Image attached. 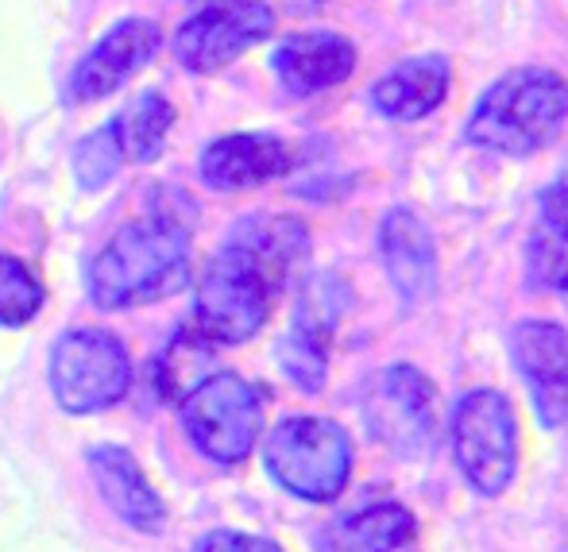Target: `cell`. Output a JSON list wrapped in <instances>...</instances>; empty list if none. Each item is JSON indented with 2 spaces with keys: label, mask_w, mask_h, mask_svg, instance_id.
<instances>
[{
  "label": "cell",
  "mask_w": 568,
  "mask_h": 552,
  "mask_svg": "<svg viewBox=\"0 0 568 552\" xmlns=\"http://www.w3.org/2000/svg\"><path fill=\"white\" fill-rule=\"evenodd\" d=\"M229 244H236L244 255H252L278 286L294 275L302 259L310 252V232L302 221L294 217H278V213H255V217L240 221L232 228Z\"/></svg>",
  "instance_id": "19"
},
{
  "label": "cell",
  "mask_w": 568,
  "mask_h": 552,
  "mask_svg": "<svg viewBox=\"0 0 568 552\" xmlns=\"http://www.w3.org/2000/svg\"><path fill=\"white\" fill-rule=\"evenodd\" d=\"M568 120V82L546 67H523L503 74L476 101L468 116V140L495 155H534L561 135Z\"/></svg>",
  "instance_id": "2"
},
{
  "label": "cell",
  "mask_w": 568,
  "mask_h": 552,
  "mask_svg": "<svg viewBox=\"0 0 568 552\" xmlns=\"http://www.w3.org/2000/svg\"><path fill=\"white\" fill-rule=\"evenodd\" d=\"M43 306V286L39 278L12 255H0V325L16 329L28 325Z\"/></svg>",
  "instance_id": "22"
},
{
  "label": "cell",
  "mask_w": 568,
  "mask_h": 552,
  "mask_svg": "<svg viewBox=\"0 0 568 552\" xmlns=\"http://www.w3.org/2000/svg\"><path fill=\"white\" fill-rule=\"evenodd\" d=\"M510 359L530 390L534 418L546 429L568 426V333L557 321H523L510 333Z\"/></svg>",
  "instance_id": "10"
},
{
  "label": "cell",
  "mask_w": 568,
  "mask_h": 552,
  "mask_svg": "<svg viewBox=\"0 0 568 552\" xmlns=\"http://www.w3.org/2000/svg\"><path fill=\"white\" fill-rule=\"evenodd\" d=\"M190 552H283V545H275L267 538H255V533L217 530V533H205Z\"/></svg>",
  "instance_id": "24"
},
{
  "label": "cell",
  "mask_w": 568,
  "mask_h": 552,
  "mask_svg": "<svg viewBox=\"0 0 568 552\" xmlns=\"http://www.w3.org/2000/svg\"><path fill=\"white\" fill-rule=\"evenodd\" d=\"M182 421L213 463H244L263 433L260 390L232 371H213L182 398Z\"/></svg>",
  "instance_id": "6"
},
{
  "label": "cell",
  "mask_w": 568,
  "mask_h": 552,
  "mask_svg": "<svg viewBox=\"0 0 568 552\" xmlns=\"http://www.w3.org/2000/svg\"><path fill=\"white\" fill-rule=\"evenodd\" d=\"M418 541V518L403 502H367L325 525L322 552H403Z\"/></svg>",
  "instance_id": "17"
},
{
  "label": "cell",
  "mask_w": 568,
  "mask_h": 552,
  "mask_svg": "<svg viewBox=\"0 0 568 552\" xmlns=\"http://www.w3.org/2000/svg\"><path fill=\"white\" fill-rule=\"evenodd\" d=\"M271 28L275 12L263 0H213L174 31V54L194 74H213L267 39Z\"/></svg>",
  "instance_id": "9"
},
{
  "label": "cell",
  "mask_w": 568,
  "mask_h": 552,
  "mask_svg": "<svg viewBox=\"0 0 568 552\" xmlns=\"http://www.w3.org/2000/svg\"><path fill=\"white\" fill-rule=\"evenodd\" d=\"M283 286L236 244H225L197 278L194 325L213 344H244L267 325L271 301Z\"/></svg>",
  "instance_id": "5"
},
{
  "label": "cell",
  "mask_w": 568,
  "mask_h": 552,
  "mask_svg": "<svg viewBox=\"0 0 568 552\" xmlns=\"http://www.w3.org/2000/svg\"><path fill=\"white\" fill-rule=\"evenodd\" d=\"M456 471L484 499H499L518 476V413L503 390L476 387L453 406Z\"/></svg>",
  "instance_id": "4"
},
{
  "label": "cell",
  "mask_w": 568,
  "mask_h": 552,
  "mask_svg": "<svg viewBox=\"0 0 568 552\" xmlns=\"http://www.w3.org/2000/svg\"><path fill=\"white\" fill-rule=\"evenodd\" d=\"M367 433L375 437L387 452L403 460L429 456L437 444V390L418 367L395 364L367 387L364 398Z\"/></svg>",
  "instance_id": "8"
},
{
  "label": "cell",
  "mask_w": 568,
  "mask_h": 552,
  "mask_svg": "<svg viewBox=\"0 0 568 552\" xmlns=\"http://www.w3.org/2000/svg\"><path fill=\"white\" fill-rule=\"evenodd\" d=\"M449 82H453L449 62L437 59V54L406 59V62H398V67H390L387 74L372 85V105L387 120L410 124V120H422L442 109L445 93H449Z\"/></svg>",
  "instance_id": "16"
},
{
  "label": "cell",
  "mask_w": 568,
  "mask_h": 552,
  "mask_svg": "<svg viewBox=\"0 0 568 552\" xmlns=\"http://www.w3.org/2000/svg\"><path fill=\"white\" fill-rule=\"evenodd\" d=\"M51 387L70 413L109 410L132 387V359L113 333L74 329L51 351Z\"/></svg>",
  "instance_id": "7"
},
{
  "label": "cell",
  "mask_w": 568,
  "mask_h": 552,
  "mask_svg": "<svg viewBox=\"0 0 568 552\" xmlns=\"http://www.w3.org/2000/svg\"><path fill=\"white\" fill-rule=\"evenodd\" d=\"M159 51V28L151 20H124L78 62L70 78V101H101L116 93L151 54Z\"/></svg>",
  "instance_id": "13"
},
{
  "label": "cell",
  "mask_w": 568,
  "mask_h": 552,
  "mask_svg": "<svg viewBox=\"0 0 568 552\" xmlns=\"http://www.w3.org/2000/svg\"><path fill=\"white\" fill-rule=\"evenodd\" d=\"M356 70V47L337 31H306L278 43L275 51V74L291 93L306 98L317 90L348 82Z\"/></svg>",
  "instance_id": "15"
},
{
  "label": "cell",
  "mask_w": 568,
  "mask_h": 552,
  "mask_svg": "<svg viewBox=\"0 0 568 552\" xmlns=\"http://www.w3.org/2000/svg\"><path fill=\"white\" fill-rule=\"evenodd\" d=\"M190 278V232L171 217L132 221L90 267V298L101 309H128L171 298Z\"/></svg>",
  "instance_id": "1"
},
{
  "label": "cell",
  "mask_w": 568,
  "mask_h": 552,
  "mask_svg": "<svg viewBox=\"0 0 568 552\" xmlns=\"http://www.w3.org/2000/svg\"><path fill=\"white\" fill-rule=\"evenodd\" d=\"M557 290L565 294V301H568V267H565V275H561V283H557Z\"/></svg>",
  "instance_id": "25"
},
{
  "label": "cell",
  "mask_w": 568,
  "mask_h": 552,
  "mask_svg": "<svg viewBox=\"0 0 568 552\" xmlns=\"http://www.w3.org/2000/svg\"><path fill=\"white\" fill-rule=\"evenodd\" d=\"M344 309V286L337 278H317L306 286L294 314L291 333L278 340V364H283L286 379L298 390H322L325 375H329V336Z\"/></svg>",
  "instance_id": "11"
},
{
  "label": "cell",
  "mask_w": 568,
  "mask_h": 552,
  "mask_svg": "<svg viewBox=\"0 0 568 552\" xmlns=\"http://www.w3.org/2000/svg\"><path fill=\"white\" fill-rule=\"evenodd\" d=\"M294 166V155L278 135L236 132L210 143L202 155V178L213 190H252L271 178H283Z\"/></svg>",
  "instance_id": "14"
},
{
  "label": "cell",
  "mask_w": 568,
  "mask_h": 552,
  "mask_svg": "<svg viewBox=\"0 0 568 552\" xmlns=\"http://www.w3.org/2000/svg\"><path fill=\"white\" fill-rule=\"evenodd\" d=\"M124 166V151L116 140V124L98 127L74 147V178L82 190H101Z\"/></svg>",
  "instance_id": "23"
},
{
  "label": "cell",
  "mask_w": 568,
  "mask_h": 552,
  "mask_svg": "<svg viewBox=\"0 0 568 552\" xmlns=\"http://www.w3.org/2000/svg\"><path fill=\"white\" fill-rule=\"evenodd\" d=\"M113 124H116V140H120L124 159H132V163H151V159L163 151L166 132H171V124H174V109L163 93L148 90V93H135Z\"/></svg>",
  "instance_id": "21"
},
{
  "label": "cell",
  "mask_w": 568,
  "mask_h": 552,
  "mask_svg": "<svg viewBox=\"0 0 568 552\" xmlns=\"http://www.w3.org/2000/svg\"><path fill=\"white\" fill-rule=\"evenodd\" d=\"M90 460H93V479H98L105 502L116 510L120 518H124L128 525L148 530V533L163 530V522H166L163 499L151 491V483L143 479L140 463H135L124 448H113V444L98 448Z\"/></svg>",
  "instance_id": "18"
},
{
  "label": "cell",
  "mask_w": 568,
  "mask_h": 552,
  "mask_svg": "<svg viewBox=\"0 0 568 552\" xmlns=\"http://www.w3.org/2000/svg\"><path fill=\"white\" fill-rule=\"evenodd\" d=\"M263 468L302 502H333L352 479V437L329 418H286L267 433Z\"/></svg>",
  "instance_id": "3"
},
{
  "label": "cell",
  "mask_w": 568,
  "mask_h": 552,
  "mask_svg": "<svg viewBox=\"0 0 568 552\" xmlns=\"http://www.w3.org/2000/svg\"><path fill=\"white\" fill-rule=\"evenodd\" d=\"M213 375V340L197 325H186L166 340L155 359V387L163 398L182 402L197 382Z\"/></svg>",
  "instance_id": "20"
},
{
  "label": "cell",
  "mask_w": 568,
  "mask_h": 552,
  "mask_svg": "<svg viewBox=\"0 0 568 552\" xmlns=\"http://www.w3.org/2000/svg\"><path fill=\"white\" fill-rule=\"evenodd\" d=\"M379 259L406 306L429 301L437 290V239L414 209H390L379 224Z\"/></svg>",
  "instance_id": "12"
}]
</instances>
